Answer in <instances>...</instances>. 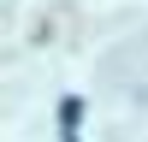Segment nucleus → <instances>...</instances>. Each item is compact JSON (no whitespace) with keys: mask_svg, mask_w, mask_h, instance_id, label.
<instances>
[{"mask_svg":"<svg viewBox=\"0 0 148 142\" xmlns=\"http://www.w3.org/2000/svg\"><path fill=\"white\" fill-rule=\"evenodd\" d=\"M83 101L77 95H65V101H59V142H83Z\"/></svg>","mask_w":148,"mask_h":142,"instance_id":"nucleus-1","label":"nucleus"}]
</instances>
